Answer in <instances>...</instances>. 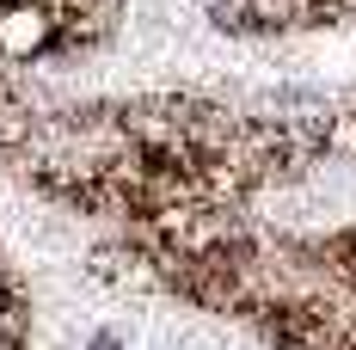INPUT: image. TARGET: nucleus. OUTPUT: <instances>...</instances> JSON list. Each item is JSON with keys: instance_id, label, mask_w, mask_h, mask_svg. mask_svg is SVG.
<instances>
[{"instance_id": "f03ea898", "label": "nucleus", "mask_w": 356, "mask_h": 350, "mask_svg": "<svg viewBox=\"0 0 356 350\" xmlns=\"http://www.w3.org/2000/svg\"><path fill=\"white\" fill-rule=\"evenodd\" d=\"M258 31H289V25H320V0H252Z\"/></svg>"}, {"instance_id": "7ed1b4c3", "label": "nucleus", "mask_w": 356, "mask_h": 350, "mask_svg": "<svg viewBox=\"0 0 356 350\" xmlns=\"http://www.w3.org/2000/svg\"><path fill=\"white\" fill-rule=\"evenodd\" d=\"M203 6H209V19L221 31H258L252 25V0H203Z\"/></svg>"}, {"instance_id": "f257e3e1", "label": "nucleus", "mask_w": 356, "mask_h": 350, "mask_svg": "<svg viewBox=\"0 0 356 350\" xmlns=\"http://www.w3.org/2000/svg\"><path fill=\"white\" fill-rule=\"evenodd\" d=\"M62 13L49 0H0V62H37L56 49Z\"/></svg>"}, {"instance_id": "20e7f679", "label": "nucleus", "mask_w": 356, "mask_h": 350, "mask_svg": "<svg viewBox=\"0 0 356 350\" xmlns=\"http://www.w3.org/2000/svg\"><path fill=\"white\" fill-rule=\"evenodd\" d=\"M6 295H19V289H13V277H6V271H0V301H6Z\"/></svg>"}]
</instances>
